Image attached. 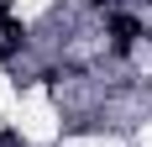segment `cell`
I'll return each instance as SVG.
<instances>
[{
  "mask_svg": "<svg viewBox=\"0 0 152 147\" xmlns=\"http://www.w3.org/2000/svg\"><path fill=\"white\" fill-rule=\"evenodd\" d=\"M110 37H115V47L126 53V47H131V42L142 37V26H137V16H115V21H110Z\"/></svg>",
  "mask_w": 152,
  "mask_h": 147,
  "instance_id": "6da1fadb",
  "label": "cell"
},
{
  "mask_svg": "<svg viewBox=\"0 0 152 147\" xmlns=\"http://www.w3.org/2000/svg\"><path fill=\"white\" fill-rule=\"evenodd\" d=\"M89 5H94V0H89Z\"/></svg>",
  "mask_w": 152,
  "mask_h": 147,
  "instance_id": "7a4b0ae2",
  "label": "cell"
}]
</instances>
